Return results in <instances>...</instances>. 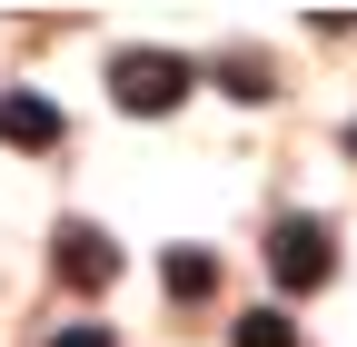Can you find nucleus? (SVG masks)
Masks as SVG:
<instances>
[{"label": "nucleus", "instance_id": "6e6552de", "mask_svg": "<svg viewBox=\"0 0 357 347\" xmlns=\"http://www.w3.org/2000/svg\"><path fill=\"white\" fill-rule=\"evenodd\" d=\"M50 347H119V337H109V327H100V318H70V327H60V337H50Z\"/></svg>", "mask_w": 357, "mask_h": 347}, {"label": "nucleus", "instance_id": "20e7f679", "mask_svg": "<svg viewBox=\"0 0 357 347\" xmlns=\"http://www.w3.org/2000/svg\"><path fill=\"white\" fill-rule=\"evenodd\" d=\"M0 139H10V149H50V139H60V100H40V90H0Z\"/></svg>", "mask_w": 357, "mask_h": 347}, {"label": "nucleus", "instance_id": "39448f33", "mask_svg": "<svg viewBox=\"0 0 357 347\" xmlns=\"http://www.w3.org/2000/svg\"><path fill=\"white\" fill-rule=\"evenodd\" d=\"M159 278H169V298H208V288H218V258H208V248H169Z\"/></svg>", "mask_w": 357, "mask_h": 347}, {"label": "nucleus", "instance_id": "0eeeda50", "mask_svg": "<svg viewBox=\"0 0 357 347\" xmlns=\"http://www.w3.org/2000/svg\"><path fill=\"white\" fill-rule=\"evenodd\" d=\"M218 79H238V100H268V60H218Z\"/></svg>", "mask_w": 357, "mask_h": 347}, {"label": "nucleus", "instance_id": "7ed1b4c3", "mask_svg": "<svg viewBox=\"0 0 357 347\" xmlns=\"http://www.w3.org/2000/svg\"><path fill=\"white\" fill-rule=\"evenodd\" d=\"M60 278H79V288H109V278H119V248H109V229L70 219V229H60Z\"/></svg>", "mask_w": 357, "mask_h": 347}, {"label": "nucleus", "instance_id": "f03ea898", "mask_svg": "<svg viewBox=\"0 0 357 347\" xmlns=\"http://www.w3.org/2000/svg\"><path fill=\"white\" fill-rule=\"evenodd\" d=\"M328 268H337V229L328 219L298 208V219L268 229V278H278V288H328Z\"/></svg>", "mask_w": 357, "mask_h": 347}, {"label": "nucleus", "instance_id": "423d86ee", "mask_svg": "<svg viewBox=\"0 0 357 347\" xmlns=\"http://www.w3.org/2000/svg\"><path fill=\"white\" fill-rule=\"evenodd\" d=\"M229 337H238V347H298V327H288L278 308H248V318H238Z\"/></svg>", "mask_w": 357, "mask_h": 347}, {"label": "nucleus", "instance_id": "f257e3e1", "mask_svg": "<svg viewBox=\"0 0 357 347\" xmlns=\"http://www.w3.org/2000/svg\"><path fill=\"white\" fill-rule=\"evenodd\" d=\"M189 60H178V50H119L109 60V100L129 109V119H169L178 100H189Z\"/></svg>", "mask_w": 357, "mask_h": 347}]
</instances>
